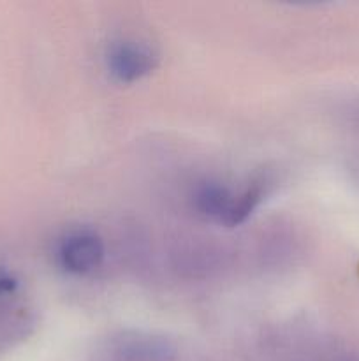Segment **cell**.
Here are the masks:
<instances>
[{
	"label": "cell",
	"instance_id": "3",
	"mask_svg": "<svg viewBox=\"0 0 359 361\" xmlns=\"http://www.w3.org/2000/svg\"><path fill=\"white\" fill-rule=\"evenodd\" d=\"M234 196L236 194H232L222 183L206 182L197 187L196 194H194V203H196V208L199 210L201 215L225 224V219L231 212Z\"/></svg>",
	"mask_w": 359,
	"mask_h": 361
},
{
	"label": "cell",
	"instance_id": "2",
	"mask_svg": "<svg viewBox=\"0 0 359 361\" xmlns=\"http://www.w3.org/2000/svg\"><path fill=\"white\" fill-rule=\"evenodd\" d=\"M104 257L101 236L88 229L67 233L58 245V261L69 274L83 275L95 270Z\"/></svg>",
	"mask_w": 359,
	"mask_h": 361
},
{
	"label": "cell",
	"instance_id": "1",
	"mask_svg": "<svg viewBox=\"0 0 359 361\" xmlns=\"http://www.w3.org/2000/svg\"><path fill=\"white\" fill-rule=\"evenodd\" d=\"M109 74L122 83H132L146 76L157 66V55L150 46L137 41H120L106 56Z\"/></svg>",
	"mask_w": 359,
	"mask_h": 361
},
{
	"label": "cell",
	"instance_id": "4",
	"mask_svg": "<svg viewBox=\"0 0 359 361\" xmlns=\"http://www.w3.org/2000/svg\"><path fill=\"white\" fill-rule=\"evenodd\" d=\"M348 115H351L352 122L359 127V101L354 102V106L351 108V113H348Z\"/></svg>",
	"mask_w": 359,
	"mask_h": 361
},
{
	"label": "cell",
	"instance_id": "5",
	"mask_svg": "<svg viewBox=\"0 0 359 361\" xmlns=\"http://www.w3.org/2000/svg\"><path fill=\"white\" fill-rule=\"evenodd\" d=\"M340 361H359L358 356H345V358H341Z\"/></svg>",
	"mask_w": 359,
	"mask_h": 361
}]
</instances>
